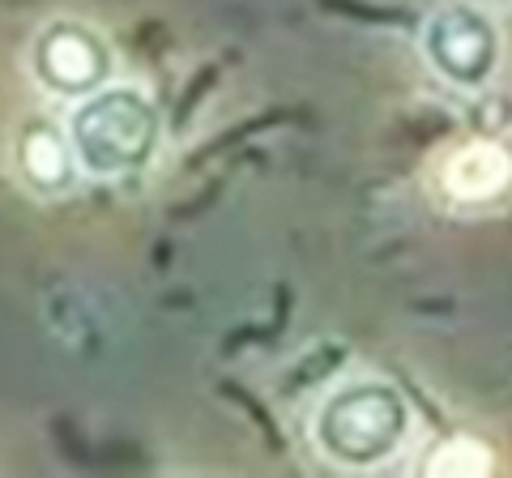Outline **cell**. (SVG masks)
<instances>
[{
    "mask_svg": "<svg viewBox=\"0 0 512 478\" xmlns=\"http://www.w3.org/2000/svg\"><path fill=\"white\" fill-rule=\"evenodd\" d=\"M410 427H414V414L406 393L393 380L359 372L320 397V406L312 410L308 436L325 466L367 474V470H384L406 449Z\"/></svg>",
    "mask_w": 512,
    "mask_h": 478,
    "instance_id": "obj_1",
    "label": "cell"
},
{
    "mask_svg": "<svg viewBox=\"0 0 512 478\" xmlns=\"http://www.w3.org/2000/svg\"><path fill=\"white\" fill-rule=\"evenodd\" d=\"M64 133H69L82 175H90V180H128V175H141L158 158L163 111H158L146 86L111 77L107 86L69 103Z\"/></svg>",
    "mask_w": 512,
    "mask_h": 478,
    "instance_id": "obj_2",
    "label": "cell"
},
{
    "mask_svg": "<svg viewBox=\"0 0 512 478\" xmlns=\"http://www.w3.org/2000/svg\"><path fill=\"white\" fill-rule=\"evenodd\" d=\"M419 52L427 69L453 90H483L504 56V39L495 18L474 0H444L427 13L419 30Z\"/></svg>",
    "mask_w": 512,
    "mask_h": 478,
    "instance_id": "obj_3",
    "label": "cell"
},
{
    "mask_svg": "<svg viewBox=\"0 0 512 478\" xmlns=\"http://www.w3.org/2000/svg\"><path fill=\"white\" fill-rule=\"evenodd\" d=\"M26 69L43 94L77 103L116 77V52H111L99 26L82 18H52L30 39Z\"/></svg>",
    "mask_w": 512,
    "mask_h": 478,
    "instance_id": "obj_4",
    "label": "cell"
},
{
    "mask_svg": "<svg viewBox=\"0 0 512 478\" xmlns=\"http://www.w3.org/2000/svg\"><path fill=\"white\" fill-rule=\"evenodd\" d=\"M512 188V154L500 141H466L444 158L440 193L444 201L474 210V205H495Z\"/></svg>",
    "mask_w": 512,
    "mask_h": 478,
    "instance_id": "obj_5",
    "label": "cell"
},
{
    "mask_svg": "<svg viewBox=\"0 0 512 478\" xmlns=\"http://www.w3.org/2000/svg\"><path fill=\"white\" fill-rule=\"evenodd\" d=\"M13 163H18V175L26 180V188L39 197H64L77 180H82V167H77L69 133L56 129V124H47V120L26 124L18 133V141H13Z\"/></svg>",
    "mask_w": 512,
    "mask_h": 478,
    "instance_id": "obj_6",
    "label": "cell"
},
{
    "mask_svg": "<svg viewBox=\"0 0 512 478\" xmlns=\"http://www.w3.org/2000/svg\"><path fill=\"white\" fill-rule=\"evenodd\" d=\"M495 466V453L474 436H448L436 444V453L423 461L427 474H487Z\"/></svg>",
    "mask_w": 512,
    "mask_h": 478,
    "instance_id": "obj_7",
    "label": "cell"
}]
</instances>
